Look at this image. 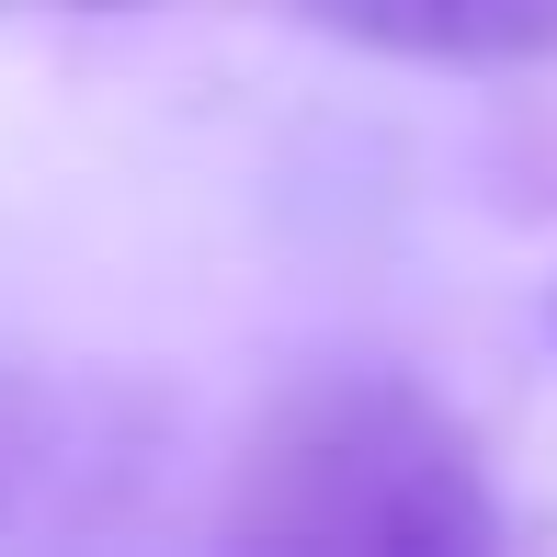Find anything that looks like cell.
Returning <instances> with one entry per match:
<instances>
[{
  "label": "cell",
  "mask_w": 557,
  "mask_h": 557,
  "mask_svg": "<svg viewBox=\"0 0 557 557\" xmlns=\"http://www.w3.org/2000/svg\"><path fill=\"white\" fill-rule=\"evenodd\" d=\"M227 546L262 557H490L500 490L421 375H296L239 444Z\"/></svg>",
  "instance_id": "1"
},
{
  "label": "cell",
  "mask_w": 557,
  "mask_h": 557,
  "mask_svg": "<svg viewBox=\"0 0 557 557\" xmlns=\"http://www.w3.org/2000/svg\"><path fill=\"white\" fill-rule=\"evenodd\" d=\"M319 35L421 69H535L557 58V0H296Z\"/></svg>",
  "instance_id": "2"
},
{
  "label": "cell",
  "mask_w": 557,
  "mask_h": 557,
  "mask_svg": "<svg viewBox=\"0 0 557 557\" xmlns=\"http://www.w3.org/2000/svg\"><path fill=\"white\" fill-rule=\"evenodd\" d=\"M91 12H114V0H91Z\"/></svg>",
  "instance_id": "3"
}]
</instances>
